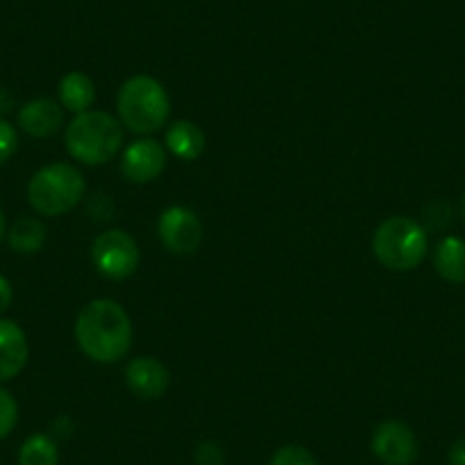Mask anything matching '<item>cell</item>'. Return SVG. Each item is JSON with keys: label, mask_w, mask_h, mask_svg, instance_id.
Segmentation results:
<instances>
[{"label": "cell", "mask_w": 465, "mask_h": 465, "mask_svg": "<svg viewBox=\"0 0 465 465\" xmlns=\"http://www.w3.org/2000/svg\"><path fill=\"white\" fill-rule=\"evenodd\" d=\"M158 238L172 253L192 256L203 240V223L194 210L185 205H172L160 214Z\"/></svg>", "instance_id": "52a82bcc"}, {"label": "cell", "mask_w": 465, "mask_h": 465, "mask_svg": "<svg viewBox=\"0 0 465 465\" xmlns=\"http://www.w3.org/2000/svg\"><path fill=\"white\" fill-rule=\"evenodd\" d=\"M19 422V404L10 391L0 388V440L10 436Z\"/></svg>", "instance_id": "ac0fdd59"}, {"label": "cell", "mask_w": 465, "mask_h": 465, "mask_svg": "<svg viewBox=\"0 0 465 465\" xmlns=\"http://www.w3.org/2000/svg\"><path fill=\"white\" fill-rule=\"evenodd\" d=\"M270 465H317L315 456L302 445H285L272 456Z\"/></svg>", "instance_id": "d6986e66"}, {"label": "cell", "mask_w": 465, "mask_h": 465, "mask_svg": "<svg viewBox=\"0 0 465 465\" xmlns=\"http://www.w3.org/2000/svg\"><path fill=\"white\" fill-rule=\"evenodd\" d=\"M12 297H15V292H12V285L10 281L5 279V276L0 274V315L10 308L12 303Z\"/></svg>", "instance_id": "603a6c76"}, {"label": "cell", "mask_w": 465, "mask_h": 465, "mask_svg": "<svg viewBox=\"0 0 465 465\" xmlns=\"http://www.w3.org/2000/svg\"><path fill=\"white\" fill-rule=\"evenodd\" d=\"M460 214H463V219H465V194H463V199H460Z\"/></svg>", "instance_id": "484cf974"}, {"label": "cell", "mask_w": 465, "mask_h": 465, "mask_svg": "<svg viewBox=\"0 0 465 465\" xmlns=\"http://www.w3.org/2000/svg\"><path fill=\"white\" fill-rule=\"evenodd\" d=\"M164 144L172 151V155H176L178 160H192L199 158L205 149V135L194 122L190 119H178L172 126L167 128V135H164Z\"/></svg>", "instance_id": "4fadbf2b"}, {"label": "cell", "mask_w": 465, "mask_h": 465, "mask_svg": "<svg viewBox=\"0 0 465 465\" xmlns=\"http://www.w3.org/2000/svg\"><path fill=\"white\" fill-rule=\"evenodd\" d=\"M60 451L55 440L46 433H35L21 445L19 465H57Z\"/></svg>", "instance_id": "e0dca14e"}, {"label": "cell", "mask_w": 465, "mask_h": 465, "mask_svg": "<svg viewBox=\"0 0 465 465\" xmlns=\"http://www.w3.org/2000/svg\"><path fill=\"white\" fill-rule=\"evenodd\" d=\"M374 258L391 272H411L429 252L427 228L411 217H391L374 231Z\"/></svg>", "instance_id": "277c9868"}, {"label": "cell", "mask_w": 465, "mask_h": 465, "mask_svg": "<svg viewBox=\"0 0 465 465\" xmlns=\"http://www.w3.org/2000/svg\"><path fill=\"white\" fill-rule=\"evenodd\" d=\"M7 235V222H5V213H3V208H0V242H3V238Z\"/></svg>", "instance_id": "d4e9b609"}, {"label": "cell", "mask_w": 465, "mask_h": 465, "mask_svg": "<svg viewBox=\"0 0 465 465\" xmlns=\"http://www.w3.org/2000/svg\"><path fill=\"white\" fill-rule=\"evenodd\" d=\"M64 142L71 158L87 167H98L119 155L124 146V126L107 112L87 110L71 119Z\"/></svg>", "instance_id": "7a4b0ae2"}, {"label": "cell", "mask_w": 465, "mask_h": 465, "mask_svg": "<svg viewBox=\"0 0 465 465\" xmlns=\"http://www.w3.org/2000/svg\"><path fill=\"white\" fill-rule=\"evenodd\" d=\"M164 167H167V151L158 140H151V137H142L128 144L122 155L124 178L135 185L155 181L164 172Z\"/></svg>", "instance_id": "9c48e42d"}, {"label": "cell", "mask_w": 465, "mask_h": 465, "mask_svg": "<svg viewBox=\"0 0 465 465\" xmlns=\"http://www.w3.org/2000/svg\"><path fill=\"white\" fill-rule=\"evenodd\" d=\"M450 465H465V438H459L450 447Z\"/></svg>", "instance_id": "cb8c5ba5"}, {"label": "cell", "mask_w": 465, "mask_h": 465, "mask_svg": "<svg viewBox=\"0 0 465 465\" xmlns=\"http://www.w3.org/2000/svg\"><path fill=\"white\" fill-rule=\"evenodd\" d=\"M196 465H223L226 456H223V450L213 440H205L196 447L194 451Z\"/></svg>", "instance_id": "44dd1931"}, {"label": "cell", "mask_w": 465, "mask_h": 465, "mask_svg": "<svg viewBox=\"0 0 465 465\" xmlns=\"http://www.w3.org/2000/svg\"><path fill=\"white\" fill-rule=\"evenodd\" d=\"M433 267L450 283H465V240L447 235L433 252Z\"/></svg>", "instance_id": "9a60e30c"}, {"label": "cell", "mask_w": 465, "mask_h": 465, "mask_svg": "<svg viewBox=\"0 0 465 465\" xmlns=\"http://www.w3.org/2000/svg\"><path fill=\"white\" fill-rule=\"evenodd\" d=\"M28 338L12 320H0V383L19 377L28 363Z\"/></svg>", "instance_id": "7c38bea8"}, {"label": "cell", "mask_w": 465, "mask_h": 465, "mask_svg": "<svg viewBox=\"0 0 465 465\" xmlns=\"http://www.w3.org/2000/svg\"><path fill=\"white\" fill-rule=\"evenodd\" d=\"M19 149V133L10 122L0 119V164H5Z\"/></svg>", "instance_id": "ffe728a7"}, {"label": "cell", "mask_w": 465, "mask_h": 465, "mask_svg": "<svg viewBox=\"0 0 465 465\" xmlns=\"http://www.w3.org/2000/svg\"><path fill=\"white\" fill-rule=\"evenodd\" d=\"M424 219H427L429 226L436 228V231L438 228H445L451 219L450 205H447L445 201H431V203L427 205V210H424Z\"/></svg>", "instance_id": "7402d4cb"}, {"label": "cell", "mask_w": 465, "mask_h": 465, "mask_svg": "<svg viewBox=\"0 0 465 465\" xmlns=\"http://www.w3.org/2000/svg\"><path fill=\"white\" fill-rule=\"evenodd\" d=\"M62 124H64V107L53 98H35L19 110L21 131L37 140L55 135Z\"/></svg>", "instance_id": "8fae6325"}, {"label": "cell", "mask_w": 465, "mask_h": 465, "mask_svg": "<svg viewBox=\"0 0 465 465\" xmlns=\"http://www.w3.org/2000/svg\"><path fill=\"white\" fill-rule=\"evenodd\" d=\"M169 381V370L153 356H137L126 365V386L144 401L160 400L167 392Z\"/></svg>", "instance_id": "30bf717a"}, {"label": "cell", "mask_w": 465, "mask_h": 465, "mask_svg": "<svg viewBox=\"0 0 465 465\" xmlns=\"http://www.w3.org/2000/svg\"><path fill=\"white\" fill-rule=\"evenodd\" d=\"M92 262L98 274L110 281H124L140 267V247L131 232L110 228L92 244Z\"/></svg>", "instance_id": "8992f818"}, {"label": "cell", "mask_w": 465, "mask_h": 465, "mask_svg": "<svg viewBox=\"0 0 465 465\" xmlns=\"http://www.w3.org/2000/svg\"><path fill=\"white\" fill-rule=\"evenodd\" d=\"M116 114L128 131L153 135L172 114V101L163 83L151 75H133L116 94Z\"/></svg>", "instance_id": "3957f363"}, {"label": "cell", "mask_w": 465, "mask_h": 465, "mask_svg": "<svg viewBox=\"0 0 465 465\" xmlns=\"http://www.w3.org/2000/svg\"><path fill=\"white\" fill-rule=\"evenodd\" d=\"M84 178L74 164L55 163L39 169L28 183V201L44 217H60L84 199Z\"/></svg>", "instance_id": "5b68a950"}, {"label": "cell", "mask_w": 465, "mask_h": 465, "mask_svg": "<svg viewBox=\"0 0 465 465\" xmlns=\"http://www.w3.org/2000/svg\"><path fill=\"white\" fill-rule=\"evenodd\" d=\"M75 340L94 363H116L131 351L133 322L114 299H94L75 320Z\"/></svg>", "instance_id": "6da1fadb"}, {"label": "cell", "mask_w": 465, "mask_h": 465, "mask_svg": "<svg viewBox=\"0 0 465 465\" xmlns=\"http://www.w3.org/2000/svg\"><path fill=\"white\" fill-rule=\"evenodd\" d=\"M60 105L64 110L74 112V114H83L96 101V87H94V80L89 75L80 74V71H71L64 78L60 80Z\"/></svg>", "instance_id": "5bb4252c"}, {"label": "cell", "mask_w": 465, "mask_h": 465, "mask_svg": "<svg viewBox=\"0 0 465 465\" xmlns=\"http://www.w3.org/2000/svg\"><path fill=\"white\" fill-rule=\"evenodd\" d=\"M372 451L386 465H413L418 459V438L409 424L386 420L374 429Z\"/></svg>", "instance_id": "ba28073f"}, {"label": "cell", "mask_w": 465, "mask_h": 465, "mask_svg": "<svg viewBox=\"0 0 465 465\" xmlns=\"http://www.w3.org/2000/svg\"><path fill=\"white\" fill-rule=\"evenodd\" d=\"M7 242H10L12 252L21 253V256H33V253L42 252L46 244V226L35 217H24L7 231Z\"/></svg>", "instance_id": "2e32d148"}]
</instances>
